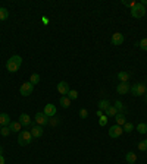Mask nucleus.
<instances>
[{"label": "nucleus", "mask_w": 147, "mask_h": 164, "mask_svg": "<svg viewBox=\"0 0 147 164\" xmlns=\"http://www.w3.org/2000/svg\"><path fill=\"white\" fill-rule=\"evenodd\" d=\"M137 130H138L140 133H147V124L146 123H140V124H137Z\"/></svg>", "instance_id": "393cba45"}, {"label": "nucleus", "mask_w": 147, "mask_h": 164, "mask_svg": "<svg viewBox=\"0 0 147 164\" xmlns=\"http://www.w3.org/2000/svg\"><path fill=\"white\" fill-rule=\"evenodd\" d=\"M130 91H132V94H134L135 97H140V95H144V94H146L147 86L144 83H135V85H132V88H131Z\"/></svg>", "instance_id": "20e7f679"}, {"label": "nucleus", "mask_w": 147, "mask_h": 164, "mask_svg": "<svg viewBox=\"0 0 147 164\" xmlns=\"http://www.w3.org/2000/svg\"><path fill=\"white\" fill-rule=\"evenodd\" d=\"M31 135H33V138H40L41 135H43V126H40V124H34L33 127H31Z\"/></svg>", "instance_id": "9b49d317"}, {"label": "nucleus", "mask_w": 147, "mask_h": 164, "mask_svg": "<svg viewBox=\"0 0 147 164\" xmlns=\"http://www.w3.org/2000/svg\"><path fill=\"white\" fill-rule=\"evenodd\" d=\"M115 119H116V123H118L119 126H124V124L127 123V119H125V116H124L122 113H118V114L115 116Z\"/></svg>", "instance_id": "6ab92c4d"}, {"label": "nucleus", "mask_w": 147, "mask_h": 164, "mask_svg": "<svg viewBox=\"0 0 147 164\" xmlns=\"http://www.w3.org/2000/svg\"><path fill=\"white\" fill-rule=\"evenodd\" d=\"M9 133H10L9 126H1V127H0V135H1V136H7Z\"/></svg>", "instance_id": "b1692460"}, {"label": "nucleus", "mask_w": 147, "mask_h": 164, "mask_svg": "<svg viewBox=\"0 0 147 164\" xmlns=\"http://www.w3.org/2000/svg\"><path fill=\"white\" fill-rule=\"evenodd\" d=\"M87 116H88V111H87L85 109H81V110H79V117H81V119H85Z\"/></svg>", "instance_id": "c756f323"}, {"label": "nucleus", "mask_w": 147, "mask_h": 164, "mask_svg": "<svg viewBox=\"0 0 147 164\" xmlns=\"http://www.w3.org/2000/svg\"><path fill=\"white\" fill-rule=\"evenodd\" d=\"M130 78H131V73H130V72H119V73H118V79L121 82H128Z\"/></svg>", "instance_id": "2eb2a0df"}, {"label": "nucleus", "mask_w": 147, "mask_h": 164, "mask_svg": "<svg viewBox=\"0 0 147 164\" xmlns=\"http://www.w3.org/2000/svg\"><path fill=\"white\" fill-rule=\"evenodd\" d=\"M130 89H131V86L128 85V82H121L118 86H116V91H118V94H128L130 92Z\"/></svg>", "instance_id": "1a4fd4ad"}, {"label": "nucleus", "mask_w": 147, "mask_h": 164, "mask_svg": "<svg viewBox=\"0 0 147 164\" xmlns=\"http://www.w3.org/2000/svg\"><path fill=\"white\" fill-rule=\"evenodd\" d=\"M122 3H124V4H125V6H130V7H131V9H132V7H134V6H135V4H137V3H135V1H127V0H124V1H122Z\"/></svg>", "instance_id": "2f4dec72"}, {"label": "nucleus", "mask_w": 147, "mask_h": 164, "mask_svg": "<svg viewBox=\"0 0 147 164\" xmlns=\"http://www.w3.org/2000/svg\"><path fill=\"white\" fill-rule=\"evenodd\" d=\"M110 107L109 101H106V100H102V101H99V110H108Z\"/></svg>", "instance_id": "aec40b11"}, {"label": "nucleus", "mask_w": 147, "mask_h": 164, "mask_svg": "<svg viewBox=\"0 0 147 164\" xmlns=\"http://www.w3.org/2000/svg\"><path fill=\"white\" fill-rule=\"evenodd\" d=\"M99 124H100V126H106V124H108V117H106V116H102L100 120H99Z\"/></svg>", "instance_id": "7c9ffc66"}, {"label": "nucleus", "mask_w": 147, "mask_h": 164, "mask_svg": "<svg viewBox=\"0 0 147 164\" xmlns=\"http://www.w3.org/2000/svg\"><path fill=\"white\" fill-rule=\"evenodd\" d=\"M30 82H31L33 85H37V83L40 82V75H38V73H33L31 78H30Z\"/></svg>", "instance_id": "5701e85b"}, {"label": "nucleus", "mask_w": 147, "mask_h": 164, "mask_svg": "<svg viewBox=\"0 0 147 164\" xmlns=\"http://www.w3.org/2000/svg\"><path fill=\"white\" fill-rule=\"evenodd\" d=\"M115 107H116L118 111H119V110H124V104H122L121 101H116V103H115Z\"/></svg>", "instance_id": "473e14b6"}, {"label": "nucleus", "mask_w": 147, "mask_h": 164, "mask_svg": "<svg viewBox=\"0 0 147 164\" xmlns=\"http://www.w3.org/2000/svg\"><path fill=\"white\" fill-rule=\"evenodd\" d=\"M49 123H50L52 126H56V124H57V120H49Z\"/></svg>", "instance_id": "72a5a7b5"}, {"label": "nucleus", "mask_w": 147, "mask_h": 164, "mask_svg": "<svg viewBox=\"0 0 147 164\" xmlns=\"http://www.w3.org/2000/svg\"><path fill=\"white\" fill-rule=\"evenodd\" d=\"M31 141H33V135L30 130H21L19 132V136H18L19 145H28V144H31Z\"/></svg>", "instance_id": "f03ea898"}, {"label": "nucleus", "mask_w": 147, "mask_h": 164, "mask_svg": "<svg viewBox=\"0 0 147 164\" xmlns=\"http://www.w3.org/2000/svg\"><path fill=\"white\" fill-rule=\"evenodd\" d=\"M33 89H34V85H33L31 82H24V83L21 85V88H19V92H21V95L28 97V95H31Z\"/></svg>", "instance_id": "39448f33"}, {"label": "nucleus", "mask_w": 147, "mask_h": 164, "mask_svg": "<svg viewBox=\"0 0 147 164\" xmlns=\"http://www.w3.org/2000/svg\"><path fill=\"white\" fill-rule=\"evenodd\" d=\"M125 160H127V163L128 164H134L137 161V155L134 154V152H128L127 155H125Z\"/></svg>", "instance_id": "f3484780"}, {"label": "nucleus", "mask_w": 147, "mask_h": 164, "mask_svg": "<svg viewBox=\"0 0 147 164\" xmlns=\"http://www.w3.org/2000/svg\"><path fill=\"white\" fill-rule=\"evenodd\" d=\"M138 150H140V151H147V139L141 141V142L138 144Z\"/></svg>", "instance_id": "cd10ccee"}, {"label": "nucleus", "mask_w": 147, "mask_h": 164, "mask_svg": "<svg viewBox=\"0 0 147 164\" xmlns=\"http://www.w3.org/2000/svg\"><path fill=\"white\" fill-rule=\"evenodd\" d=\"M47 117H53L55 114H56V107L53 106V104H46V107H44V111H43Z\"/></svg>", "instance_id": "9d476101"}, {"label": "nucleus", "mask_w": 147, "mask_h": 164, "mask_svg": "<svg viewBox=\"0 0 147 164\" xmlns=\"http://www.w3.org/2000/svg\"><path fill=\"white\" fill-rule=\"evenodd\" d=\"M21 65H22V57L21 56H12L6 62V69L9 72H18V69H19Z\"/></svg>", "instance_id": "f257e3e1"}, {"label": "nucleus", "mask_w": 147, "mask_h": 164, "mask_svg": "<svg viewBox=\"0 0 147 164\" xmlns=\"http://www.w3.org/2000/svg\"><path fill=\"white\" fill-rule=\"evenodd\" d=\"M7 16H9V12H7V9H4V7H0V21H4V19H7Z\"/></svg>", "instance_id": "412c9836"}, {"label": "nucleus", "mask_w": 147, "mask_h": 164, "mask_svg": "<svg viewBox=\"0 0 147 164\" xmlns=\"http://www.w3.org/2000/svg\"><path fill=\"white\" fill-rule=\"evenodd\" d=\"M36 122L40 126H47L49 124V117L44 113H37L36 114Z\"/></svg>", "instance_id": "0eeeda50"}, {"label": "nucleus", "mask_w": 147, "mask_h": 164, "mask_svg": "<svg viewBox=\"0 0 147 164\" xmlns=\"http://www.w3.org/2000/svg\"><path fill=\"white\" fill-rule=\"evenodd\" d=\"M68 98H69V100H76V98H78V92H76L75 89H72V91L69 89V92H68Z\"/></svg>", "instance_id": "bb28decb"}, {"label": "nucleus", "mask_w": 147, "mask_h": 164, "mask_svg": "<svg viewBox=\"0 0 147 164\" xmlns=\"http://www.w3.org/2000/svg\"><path fill=\"white\" fill-rule=\"evenodd\" d=\"M106 114H108V116H116V114H118V110H116V107H115V106H110L109 109L106 110Z\"/></svg>", "instance_id": "4be33fe9"}, {"label": "nucleus", "mask_w": 147, "mask_h": 164, "mask_svg": "<svg viewBox=\"0 0 147 164\" xmlns=\"http://www.w3.org/2000/svg\"><path fill=\"white\" fill-rule=\"evenodd\" d=\"M122 132H124V129H122V126H119V124H115V126L109 127L110 138H119V136L122 135Z\"/></svg>", "instance_id": "423d86ee"}, {"label": "nucleus", "mask_w": 147, "mask_h": 164, "mask_svg": "<svg viewBox=\"0 0 147 164\" xmlns=\"http://www.w3.org/2000/svg\"><path fill=\"white\" fill-rule=\"evenodd\" d=\"M19 123H21L22 126H30V124H31V119H30V116H28L27 113H22V114L19 116Z\"/></svg>", "instance_id": "ddd939ff"}, {"label": "nucleus", "mask_w": 147, "mask_h": 164, "mask_svg": "<svg viewBox=\"0 0 147 164\" xmlns=\"http://www.w3.org/2000/svg\"><path fill=\"white\" fill-rule=\"evenodd\" d=\"M21 127H22V124L19 122H10V124H9L10 132H21Z\"/></svg>", "instance_id": "dca6fc26"}, {"label": "nucleus", "mask_w": 147, "mask_h": 164, "mask_svg": "<svg viewBox=\"0 0 147 164\" xmlns=\"http://www.w3.org/2000/svg\"><path fill=\"white\" fill-rule=\"evenodd\" d=\"M1 151H3V148H1V147H0V155H1Z\"/></svg>", "instance_id": "4c0bfd02"}, {"label": "nucleus", "mask_w": 147, "mask_h": 164, "mask_svg": "<svg viewBox=\"0 0 147 164\" xmlns=\"http://www.w3.org/2000/svg\"><path fill=\"white\" fill-rule=\"evenodd\" d=\"M138 45H140V48H141V50L147 51V38H143V40L138 42Z\"/></svg>", "instance_id": "c85d7f7f"}, {"label": "nucleus", "mask_w": 147, "mask_h": 164, "mask_svg": "<svg viewBox=\"0 0 147 164\" xmlns=\"http://www.w3.org/2000/svg\"><path fill=\"white\" fill-rule=\"evenodd\" d=\"M122 129H124V132H128V133H130V132H132V129H134V126H132V123H125V124H124V126H122Z\"/></svg>", "instance_id": "a878e982"}, {"label": "nucleus", "mask_w": 147, "mask_h": 164, "mask_svg": "<svg viewBox=\"0 0 147 164\" xmlns=\"http://www.w3.org/2000/svg\"><path fill=\"white\" fill-rule=\"evenodd\" d=\"M0 164H4V158H3V155H0Z\"/></svg>", "instance_id": "f704fd0d"}, {"label": "nucleus", "mask_w": 147, "mask_h": 164, "mask_svg": "<svg viewBox=\"0 0 147 164\" xmlns=\"http://www.w3.org/2000/svg\"><path fill=\"white\" fill-rule=\"evenodd\" d=\"M57 91H59V94H62V97L68 95V92H69V85H68V82H59V83H57Z\"/></svg>", "instance_id": "6e6552de"}, {"label": "nucleus", "mask_w": 147, "mask_h": 164, "mask_svg": "<svg viewBox=\"0 0 147 164\" xmlns=\"http://www.w3.org/2000/svg\"><path fill=\"white\" fill-rule=\"evenodd\" d=\"M144 13H146V7L143 6V3H137L132 9H131V15H132V18H143L144 16Z\"/></svg>", "instance_id": "7ed1b4c3"}, {"label": "nucleus", "mask_w": 147, "mask_h": 164, "mask_svg": "<svg viewBox=\"0 0 147 164\" xmlns=\"http://www.w3.org/2000/svg\"><path fill=\"white\" fill-rule=\"evenodd\" d=\"M146 101H147V94H146Z\"/></svg>", "instance_id": "58836bf2"}, {"label": "nucleus", "mask_w": 147, "mask_h": 164, "mask_svg": "<svg viewBox=\"0 0 147 164\" xmlns=\"http://www.w3.org/2000/svg\"><path fill=\"white\" fill-rule=\"evenodd\" d=\"M143 6H144V7L147 6V0H143Z\"/></svg>", "instance_id": "e433bc0d"}, {"label": "nucleus", "mask_w": 147, "mask_h": 164, "mask_svg": "<svg viewBox=\"0 0 147 164\" xmlns=\"http://www.w3.org/2000/svg\"><path fill=\"white\" fill-rule=\"evenodd\" d=\"M97 116H99V117H102V116H103V113H102V110H99V111H97Z\"/></svg>", "instance_id": "c9c22d12"}, {"label": "nucleus", "mask_w": 147, "mask_h": 164, "mask_svg": "<svg viewBox=\"0 0 147 164\" xmlns=\"http://www.w3.org/2000/svg\"><path fill=\"white\" fill-rule=\"evenodd\" d=\"M59 103H60V106L63 107V109H68L69 106H71V100L65 95V97H60V100H59Z\"/></svg>", "instance_id": "a211bd4d"}, {"label": "nucleus", "mask_w": 147, "mask_h": 164, "mask_svg": "<svg viewBox=\"0 0 147 164\" xmlns=\"http://www.w3.org/2000/svg\"><path fill=\"white\" fill-rule=\"evenodd\" d=\"M9 124H10V117H9V114L1 113V114H0V126H9Z\"/></svg>", "instance_id": "4468645a"}, {"label": "nucleus", "mask_w": 147, "mask_h": 164, "mask_svg": "<svg viewBox=\"0 0 147 164\" xmlns=\"http://www.w3.org/2000/svg\"><path fill=\"white\" fill-rule=\"evenodd\" d=\"M122 42H124V35L121 32H115L112 35V44L113 45H121Z\"/></svg>", "instance_id": "f8f14e48"}]
</instances>
